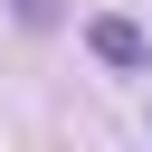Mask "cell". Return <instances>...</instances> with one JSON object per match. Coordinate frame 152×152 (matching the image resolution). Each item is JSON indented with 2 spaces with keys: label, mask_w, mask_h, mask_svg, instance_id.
<instances>
[{
  "label": "cell",
  "mask_w": 152,
  "mask_h": 152,
  "mask_svg": "<svg viewBox=\"0 0 152 152\" xmlns=\"http://www.w3.org/2000/svg\"><path fill=\"white\" fill-rule=\"evenodd\" d=\"M86 48H95L104 66H152V38H142L124 10H95V19H86Z\"/></svg>",
  "instance_id": "obj_1"
},
{
  "label": "cell",
  "mask_w": 152,
  "mask_h": 152,
  "mask_svg": "<svg viewBox=\"0 0 152 152\" xmlns=\"http://www.w3.org/2000/svg\"><path fill=\"white\" fill-rule=\"evenodd\" d=\"M19 28H57V0H19Z\"/></svg>",
  "instance_id": "obj_2"
}]
</instances>
